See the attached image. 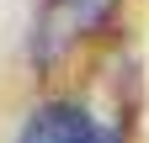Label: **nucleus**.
Returning <instances> with one entry per match:
<instances>
[{
  "instance_id": "obj_1",
  "label": "nucleus",
  "mask_w": 149,
  "mask_h": 143,
  "mask_svg": "<svg viewBox=\"0 0 149 143\" xmlns=\"http://www.w3.org/2000/svg\"><path fill=\"white\" fill-rule=\"evenodd\" d=\"M117 6L123 0H43V11L32 21V69L37 74L64 69L91 37L107 32Z\"/></svg>"
},
{
  "instance_id": "obj_2",
  "label": "nucleus",
  "mask_w": 149,
  "mask_h": 143,
  "mask_svg": "<svg viewBox=\"0 0 149 143\" xmlns=\"http://www.w3.org/2000/svg\"><path fill=\"white\" fill-rule=\"evenodd\" d=\"M16 143H123L112 127H101L80 101H48L22 122Z\"/></svg>"
}]
</instances>
